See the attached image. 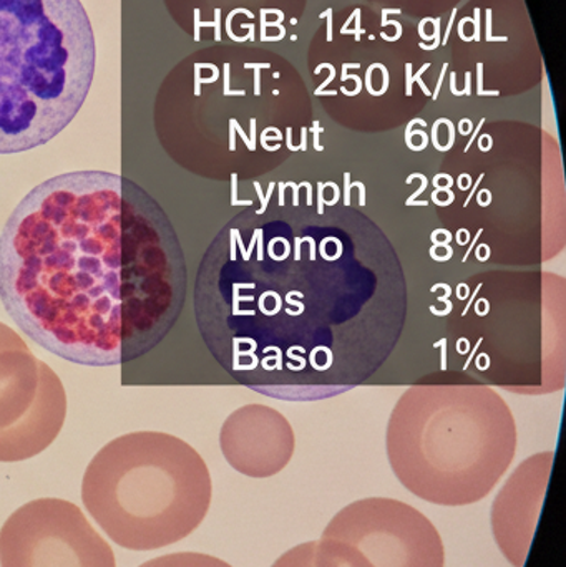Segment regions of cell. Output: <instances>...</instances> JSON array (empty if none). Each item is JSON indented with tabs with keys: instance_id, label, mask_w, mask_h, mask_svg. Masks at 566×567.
Wrapping results in <instances>:
<instances>
[{
	"instance_id": "6da1fadb",
	"label": "cell",
	"mask_w": 566,
	"mask_h": 567,
	"mask_svg": "<svg viewBox=\"0 0 566 567\" xmlns=\"http://www.w3.org/2000/svg\"><path fill=\"white\" fill-rule=\"evenodd\" d=\"M186 265L162 205L125 176L70 172L37 185L0 235V300L47 352L115 367L175 327Z\"/></svg>"
},
{
	"instance_id": "7a4b0ae2",
	"label": "cell",
	"mask_w": 566,
	"mask_h": 567,
	"mask_svg": "<svg viewBox=\"0 0 566 567\" xmlns=\"http://www.w3.org/2000/svg\"><path fill=\"white\" fill-rule=\"evenodd\" d=\"M255 226L236 216L206 251L195 284V316L219 365L239 382L263 373L326 377L341 362L344 329L372 297L375 275L339 229L295 228L271 215Z\"/></svg>"
},
{
	"instance_id": "3957f363",
	"label": "cell",
	"mask_w": 566,
	"mask_h": 567,
	"mask_svg": "<svg viewBox=\"0 0 566 567\" xmlns=\"http://www.w3.org/2000/svg\"><path fill=\"white\" fill-rule=\"evenodd\" d=\"M95 65L82 0H0V155L59 136L82 110Z\"/></svg>"
},
{
	"instance_id": "277c9868",
	"label": "cell",
	"mask_w": 566,
	"mask_h": 567,
	"mask_svg": "<svg viewBox=\"0 0 566 567\" xmlns=\"http://www.w3.org/2000/svg\"><path fill=\"white\" fill-rule=\"evenodd\" d=\"M208 466L193 446L162 432L106 443L86 466L82 502L120 548L155 551L188 538L212 506Z\"/></svg>"
},
{
	"instance_id": "5b68a950",
	"label": "cell",
	"mask_w": 566,
	"mask_h": 567,
	"mask_svg": "<svg viewBox=\"0 0 566 567\" xmlns=\"http://www.w3.org/2000/svg\"><path fill=\"white\" fill-rule=\"evenodd\" d=\"M515 455V430L497 422H399L389 432V458L399 482L439 506L482 502Z\"/></svg>"
},
{
	"instance_id": "8992f818",
	"label": "cell",
	"mask_w": 566,
	"mask_h": 567,
	"mask_svg": "<svg viewBox=\"0 0 566 567\" xmlns=\"http://www.w3.org/2000/svg\"><path fill=\"white\" fill-rule=\"evenodd\" d=\"M328 567H444L438 528L414 506L366 498L342 508L318 543Z\"/></svg>"
},
{
	"instance_id": "52a82bcc",
	"label": "cell",
	"mask_w": 566,
	"mask_h": 567,
	"mask_svg": "<svg viewBox=\"0 0 566 567\" xmlns=\"http://www.w3.org/2000/svg\"><path fill=\"white\" fill-rule=\"evenodd\" d=\"M65 416L62 380L16 330L0 322V463L25 462L45 452Z\"/></svg>"
},
{
	"instance_id": "ba28073f",
	"label": "cell",
	"mask_w": 566,
	"mask_h": 567,
	"mask_svg": "<svg viewBox=\"0 0 566 567\" xmlns=\"http://www.w3.org/2000/svg\"><path fill=\"white\" fill-rule=\"evenodd\" d=\"M0 567H116V559L79 506L40 498L3 523Z\"/></svg>"
},
{
	"instance_id": "9c48e42d",
	"label": "cell",
	"mask_w": 566,
	"mask_h": 567,
	"mask_svg": "<svg viewBox=\"0 0 566 567\" xmlns=\"http://www.w3.org/2000/svg\"><path fill=\"white\" fill-rule=\"evenodd\" d=\"M554 455L545 453L525 462L504 486L492 506V532L498 548L514 567H524L547 493Z\"/></svg>"
},
{
	"instance_id": "30bf717a",
	"label": "cell",
	"mask_w": 566,
	"mask_h": 567,
	"mask_svg": "<svg viewBox=\"0 0 566 567\" xmlns=\"http://www.w3.org/2000/svg\"><path fill=\"white\" fill-rule=\"evenodd\" d=\"M291 432L286 425H255L233 416L222 432V450L236 472L251 478H269L281 472L292 456Z\"/></svg>"
},
{
	"instance_id": "8fae6325",
	"label": "cell",
	"mask_w": 566,
	"mask_h": 567,
	"mask_svg": "<svg viewBox=\"0 0 566 567\" xmlns=\"http://www.w3.org/2000/svg\"><path fill=\"white\" fill-rule=\"evenodd\" d=\"M138 567H233L215 556L202 555V553H173V555L159 556L150 559Z\"/></svg>"
},
{
	"instance_id": "7c38bea8",
	"label": "cell",
	"mask_w": 566,
	"mask_h": 567,
	"mask_svg": "<svg viewBox=\"0 0 566 567\" xmlns=\"http://www.w3.org/2000/svg\"><path fill=\"white\" fill-rule=\"evenodd\" d=\"M271 567H328L318 553V543L309 542L286 551Z\"/></svg>"
},
{
	"instance_id": "4fadbf2b",
	"label": "cell",
	"mask_w": 566,
	"mask_h": 567,
	"mask_svg": "<svg viewBox=\"0 0 566 567\" xmlns=\"http://www.w3.org/2000/svg\"><path fill=\"white\" fill-rule=\"evenodd\" d=\"M429 69H431V63H424V65L421 66V70L412 76V63H408V65H405V95L412 96V85H414V83H419L422 92H424L425 95L431 96L428 85L422 82V75H424Z\"/></svg>"
},
{
	"instance_id": "5bb4252c",
	"label": "cell",
	"mask_w": 566,
	"mask_h": 567,
	"mask_svg": "<svg viewBox=\"0 0 566 567\" xmlns=\"http://www.w3.org/2000/svg\"><path fill=\"white\" fill-rule=\"evenodd\" d=\"M245 70H255V95H261V69H269V63H245Z\"/></svg>"
},
{
	"instance_id": "9a60e30c",
	"label": "cell",
	"mask_w": 566,
	"mask_h": 567,
	"mask_svg": "<svg viewBox=\"0 0 566 567\" xmlns=\"http://www.w3.org/2000/svg\"><path fill=\"white\" fill-rule=\"evenodd\" d=\"M477 95L498 96V90H484V63H477Z\"/></svg>"
},
{
	"instance_id": "2e32d148",
	"label": "cell",
	"mask_w": 566,
	"mask_h": 567,
	"mask_svg": "<svg viewBox=\"0 0 566 567\" xmlns=\"http://www.w3.org/2000/svg\"><path fill=\"white\" fill-rule=\"evenodd\" d=\"M441 17H438V19L432 20V23H434V33H432V39H434V43L432 45H428L425 42L419 43V47L424 50H435L438 47H441Z\"/></svg>"
},
{
	"instance_id": "e0dca14e",
	"label": "cell",
	"mask_w": 566,
	"mask_h": 567,
	"mask_svg": "<svg viewBox=\"0 0 566 567\" xmlns=\"http://www.w3.org/2000/svg\"><path fill=\"white\" fill-rule=\"evenodd\" d=\"M485 40L487 42H507L508 37L492 35V9L485 10Z\"/></svg>"
},
{
	"instance_id": "ac0fdd59",
	"label": "cell",
	"mask_w": 566,
	"mask_h": 567,
	"mask_svg": "<svg viewBox=\"0 0 566 567\" xmlns=\"http://www.w3.org/2000/svg\"><path fill=\"white\" fill-rule=\"evenodd\" d=\"M328 69L329 70V76L328 79L322 82L321 86H318V90H316V95H318L319 92H325L326 86L329 85V83L332 82V80L336 79V69L335 65H331V63H321V65L318 66V69L315 70L316 75H319V73L322 72V70Z\"/></svg>"
},
{
	"instance_id": "d6986e66",
	"label": "cell",
	"mask_w": 566,
	"mask_h": 567,
	"mask_svg": "<svg viewBox=\"0 0 566 567\" xmlns=\"http://www.w3.org/2000/svg\"><path fill=\"white\" fill-rule=\"evenodd\" d=\"M375 70H381L382 72V89L375 90V96H382L389 89V70L382 63H378V69Z\"/></svg>"
},
{
	"instance_id": "ffe728a7",
	"label": "cell",
	"mask_w": 566,
	"mask_h": 567,
	"mask_svg": "<svg viewBox=\"0 0 566 567\" xmlns=\"http://www.w3.org/2000/svg\"><path fill=\"white\" fill-rule=\"evenodd\" d=\"M481 16L482 10L477 7V9L474 10V20H472V23H474V35H472V40H474V42H481Z\"/></svg>"
},
{
	"instance_id": "44dd1931",
	"label": "cell",
	"mask_w": 566,
	"mask_h": 567,
	"mask_svg": "<svg viewBox=\"0 0 566 567\" xmlns=\"http://www.w3.org/2000/svg\"><path fill=\"white\" fill-rule=\"evenodd\" d=\"M354 19H356V29L352 30V35H354L356 42H359L361 40L362 33H364V29L361 27V9L354 10Z\"/></svg>"
},
{
	"instance_id": "7402d4cb",
	"label": "cell",
	"mask_w": 566,
	"mask_h": 567,
	"mask_svg": "<svg viewBox=\"0 0 566 567\" xmlns=\"http://www.w3.org/2000/svg\"><path fill=\"white\" fill-rule=\"evenodd\" d=\"M388 25H394L395 30H398V32H395L394 37H389L388 33L382 32L381 39L388 40V42H398V40L401 39V37H402L401 23L395 22V20H392V22H388Z\"/></svg>"
},
{
	"instance_id": "603a6c76",
	"label": "cell",
	"mask_w": 566,
	"mask_h": 567,
	"mask_svg": "<svg viewBox=\"0 0 566 567\" xmlns=\"http://www.w3.org/2000/svg\"><path fill=\"white\" fill-rule=\"evenodd\" d=\"M378 69V63H372L371 66H369L368 72H366V89H368V92L371 93L372 96H375V90L374 86H372V72Z\"/></svg>"
},
{
	"instance_id": "cb8c5ba5",
	"label": "cell",
	"mask_w": 566,
	"mask_h": 567,
	"mask_svg": "<svg viewBox=\"0 0 566 567\" xmlns=\"http://www.w3.org/2000/svg\"><path fill=\"white\" fill-rule=\"evenodd\" d=\"M319 19H328V33H326V39H328V42H332V9L322 12Z\"/></svg>"
},
{
	"instance_id": "d4e9b609",
	"label": "cell",
	"mask_w": 566,
	"mask_h": 567,
	"mask_svg": "<svg viewBox=\"0 0 566 567\" xmlns=\"http://www.w3.org/2000/svg\"><path fill=\"white\" fill-rule=\"evenodd\" d=\"M457 12H459L457 9L452 10L451 22H449L447 30H445L444 39H442L441 45H447L449 37H451V29H452V25H454L455 17H457Z\"/></svg>"
},
{
	"instance_id": "484cf974",
	"label": "cell",
	"mask_w": 566,
	"mask_h": 567,
	"mask_svg": "<svg viewBox=\"0 0 566 567\" xmlns=\"http://www.w3.org/2000/svg\"><path fill=\"white\" fill-rule=\"evenodd\" d=\"M447 69H449L447 63H444V65H442L441 76H439V80H438V86H435L434 100H438L439 92H441V89H442V83H444L445 73H447Z\"/></svg>"
},
{
	"instance_id": "4316f807",
	"label": "cell",
	"mask_w": 566,
	"mask_h": 567,
	"mask_svg": "<svg viewBox=\"0 0 566 567\" xmlns=\"http://www.w3.org/2000/svg\"><path fill=\"white\" fill-rule=\"evenodd\" d=\"M451 92L454 93L455 96L464 95V92L457 89V73L455 72L451 73Z\"/></svg>"
},
{
	"instance_id": "83f0119b",
	"label": "cell",
	"mask_w": 566,
	"mask_h": 567,
	"mask_svg": "<svg viewBox=\"0 0 566 567\" xmlns=\"http://www.w3.org/2000/svg\"><path fill=\"white\" fill-rule=\"evenodd\" d=\"M389 13H402V10L401 9H382L381 10V23H382V27H385L388 25V16Z\"/></svg>"
},
{
	"instance_id": "f1b7e54d",
	"label": "cell",
	"mask_w": 566,
	"mask_h": 567,
	"mask_svg": "<svg viewBox=\"0 0 566 567\" xmlns=\"http://www.w3.org/2000/svg\"><path fill=\"white\" fill-rule=\"evenodd\" d=\"M349 69H361V65H359V63H344V65H342V70H341L342 82H346V80H348V70Z\"/></svg>"
},
{
	"instance_id": "f546056e",
	"label": "cell",
	"mask_w": 566,
	"mask_h": 567,
	"mask_svg": "<svg viewBox=\"0 0 566 567\" xmlns=\"http://www.w3.org/2000/svg\"><path fill=\"white\" fill-rule=\"evenodd\" d=\"M464 95H472V72L465 73Z\"/></svg>"
},
{
	"instance_id": "4dcf8cb0",
	"label": "cell",
	"mask_w": 566,
	"mask_h": 567,
	"mask_svg": "<svg viewBox=\"0 0 566 567\" xmlns=\"http://www.w3.org/2000/svg\"><path fill=\"white\" fill-rule=\"evenodd\" d=\"M266 16H268V13H266V9H261V39H265L266 37Z\"/></svg>"
},
{
	"instance_id": "1f68e13d",
	"label": "cell",
	"mask_w": 566,
	"mask_h": 567,
	"mask_svg": "<svg viewBox=\"0 0 566 567\" xmlns=\"http://www.w3.org/2000/svg\"><path fill=\"white\" fill-rule=\"evenodd\" d=\"M352 20H354V12L349 16V19L346 20L344 25H342L341 35H346V30H349V25H351Z\"/></svg>"
},
{
	"instance_id": "d6a6232c",
	"label": "cell",
	"mask_w": 566,
	"mask_h": 567,
	"mask_svg": "<svg viewBox=\"0 0 566 567\" xmlns=\"http://www.w3.org/2000/svg\"><path fill=\"white\" fill-rule=\"evenodd\" d=\"M248 40H255V25H251V23H248Z\"/></svg>"
},
{
	"instance_id": "836d02e7",
	"label": "cell",
	"mask_w": 566,
	"mask_h": 567,
	"mask_svg": "<svg viewBox=\"0 0 566 567\" xmlns=\"http://www.w3.org/2000/svg\"><path fill=\"white\" fill-rule=\"evenodd\" d=\"M318 95L319 96H321V95L336 96V95H338V92H335V90H331V92H319Z\"/></svg>"
}]
</instances>
